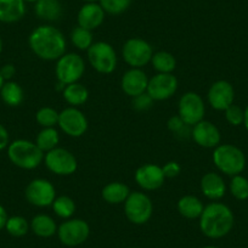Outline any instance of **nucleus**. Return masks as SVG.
I'll return each instance as SVG.
<instances>
[{"instance_id": "nucleus-1", "label": "nucleus", "mask_w": 248, "mask_h": 248, "mask_svg": "<svg viewBox=\"0 0 248 248\" xmlns=\"http://www.w3.org/2000/svg\"><path fill=\"white\" fill-rule=\"evenodd\" d=\"M28 44L39 59L45 61L59 60L66 54V38L54 26L44 25L35 28L30 35Z\"/></svg>"}, {"instance_id": "nucleus-2", "label": "nucleus", "mask_w": 248, "mask_h": 248, "mask_svg": "<svg viewBox=\"0 0 248 248\" xmlns=\"http://www.w3.org/2000/svg\"><path fill=\"white\" fill-rule=\"evenodd\" d=\"M233 214L226 204L212 202L203 208L200 217V229L209 238H221L233 226Z\"/></svg>"}, {"instance_id": "nucleus-3", "label": "nucleus", "mask_w": 248, "mask_h": 248, "mask_svg": "<svg viewBox=\"0 0 248 248\" xmlns=\"http://www.w3.org/2000/svg\"><path fill=\"white\" fill-rule=\"evenodd\" d=\"M8 157L16 167L22 169H34L44 161V152L35 142L18 139L9 144Z\"/></svg>"}, {"instance_id": "nucleus-4", "label": "nucleus", "mask_w": 248, "mask_h": 248, "mask_svg": "<svg viewBox=\"0 0 248 248\" xmlns=\"http://www.w3.org/2000/svg\"><path fill=\"white\" fill-rule=\"evenodd\" d=\"M213 162L217 168L226 175H238L246 167V156L235 145L223 144L216 147Z\"/></svg>"}, {"instance_id": "nucleus-5", "label": "nucleus", "mask_w": 248, "mask_h": 248, "mask_svg": "<svg viewBox=\"0 0 248 248\" xmlns=\"http://www.w3.org/2000/svg\"><path fill=\"white\" fill-rule=\"evenodd\" d=\"M124 213L130 223L142 225L151 219L154 204L151 199L144 192H130L124 202Z\"/></svg>"}, {"instance_id": "nucleus-6", "label": "nucleus", "mask_w": 248, "mask_h": 248, "mask_svg": "<svg viewBox=\"0 0 248 248\" xmlns=\"http://www.w3.org/2000/svg\"><path fill=\"white\" fill-rule=\"evenodd\" d=\"M92 67L102 75H109L117 67V54L113 46L106 42L93 43L87 50Z\"/></svg>"}, {"instance_id": "nucleus-7", "label": "nucleus", "mask_w": 248, "mask_h": 248, "mask_svg": "<svg viewBox=\"0 0 248 248\" xmlns=\"http://www.w3.org/2000/svg\"><path fill=\"white\" fill-rule=\"evenodd\" d=\"M57 80L65 85L77 83L83 77L85 71V63L82 56L75 52L62 55L56 62Z\"/></svg>"}, {"instance_id": "nucleus-8", "label": "nucleus", "mask_w": 248, "mask_h": 248, "mask_svg": "<svg viewBox=\"0 0 248 248\" xmlns=\"http://www.w3.org/2000/svg\"><path fill=\"white\" fill-rule=\"evenodd\" d=\"M124 61L132 68H141L151 62L154 50L152 46L144 39L132 38L124 43L122 50Z\"/></svg>"}, {"instance_id": "nucleus-9", "label": "nucleus", "mask_w": 248, "mask_h": 248, "mask_svg": "<svg viewBox=\"0 0 248 248\" xmlns=\"http://www.w3.org/2000/svg\"><path fill=\"white\" fill-rule=\"evenodd\" d=\"M178 111V116L183 119L184 123L194 127L197 123L203 121L206 108L202 97L196 93L189 92L180 97Z\"/></svg>"}, {"instance_id": "nucleus-10", "label": "nucleus", "mask_w": 248, "mask_h": 248, "mask_svg": "<svg viewBox=\"0 0 248 248\" xmlns=\"http://www.w3.org/2000/svg\"><path fill=\"white\" fill-rule=\"evenodd\" d=\"M44 163L50 171L56 175H71L76 173L78 163L76 157L68 150L56 147L46 152L44 156Z\"/></svg>"}, {"instance_id": "nucleus-11", "label": "nucleus", "mask_w": 248, "mask_h": 248, "mask_svg": "<svg viewBox=\"0 0 248 248\" xmlns=\"http://www.w3.org/2000/svg\"><path fill=\"white\" fill-rule=\"evenodd\" d=\"M90 228L83 219H70L57 228L60 241L68 247H76L88 240Z\"/></svg>"}, {"instance_id": "nucleus-12", "label": "nucleus", "mask_w": 248, "mask_h": 248, "mask_svg": "<svg viewBox=\"0 0 248 248\" xmlns=\"http://www.w3.org/2000/svg\"><path fill=\"white\" fill-rule=\"evenodd\" d=\"M25 196L33 206L47 207L56 199V190L46 179H34L26 187Z\"/></svg>"}, {"instance_id": "nucleus-13", "label": "nucleus", "mask_w": 248, "mask_h": 248, "mask_svg": "<svg viewBox=\"0 0 248 248\" xmlns=\"http://www.w3.org/2000/svg\"><path fill=\"white\" fill-rule=\"evenodd\" d=\"M59 127L65 134L72 138H79L88 130V121L77 107H67L59 113Z\"/></svg>"}, {"instance_id": "nucleus-14", "label": "nucleus", "mask_w": 248, "mask_h": 248, "mask_svg": "<svg viewBox=\"0 0 248 248\" xmlns=\"http://www.w3.org/2000/svg\"><path fill=\"white\" fill-rule=\"evenodd\" d=\"M178 79L171 73H157L149 79L146 93L154 101H163L175 94Z\"/></svg>"}, {"instance_id": "nucleus-15", "label": "nucleus", "mask_w": 248, "mask_h": 248, "mask_svg": "<svg viewBox=\"0 0 248 248\" xmlns=\"http://www.w3.org/2000/svg\"><path fill=\"white\" fill-rule=\"evenodd\" d=\"M208 102L217 111H225L233 104L235 90L228 80H218L213 83L208 90Z\"/></svg>"}, {"instance_id": "nucleus-16", "label": "nucleus", "mask_w": 248, "mask_h": 248, "mask_svg": "<svg viewBox=\"0 0 248 248\" xmlns=\"http://www.w3.org/2000/svg\"><path fill=\"white\" fill-rule=\"evenodd\" d=\"M164 179L163 169L157 164H144L135 171V181L146 191L158 190L163 185Z\"/></svg>"}, {"instance_id": "nucleus-17", "label": "nucleus", "mask_w": 248, "mask_h": 248, "mask_svg": "<svg viewBox=\"0 0 248 248\" xmlns=\"http://www.w3.org/2000/svg\"><path fill=\"white\" fill-rule=\"evenodd\" d=\"M192 139L197 145L206 149H216L220 145L221 135L218 128L208 121H201L192 127Z\"/></svg>"}, {"instance_id": "nucleus-18", "label": "nucleus", "mask_w": 248, "mask_h": 248, "mask_svg": "<svg viewBox=\"0 0 248 248\" xmlns=\"http://www.w3.org/2000/svg\"><path fill=\"white\" fill-rule=\"evenodd\" d=\"M147 84H149V78L141 68H130L124 73L121 82L122 90L130 97H135L146 93Z\"/></svg>"}, {"instance_id": "nucleus-19", "label": "nucleus", "mask_w": 248, "mask_h": 248, "mask_svg": "<svg viewBox=\"0 0 248 248\" xmlns=\"http://www.w3.org/2000/svg\"><path fill=\"white\" fill-rule=\"evenodd\" d=\"M105 20V11L100 4L87 3L78 13V25L85 30L94 31L102 25Z\"/></svg>"}, {"instance_id": "nucleus-20", "label": "nucleus", "mask_w": 248, "mask_h": 248, "mask_svg": "<svg viewBox=\"0 0 248 248\" xmlns=\"http://www.w3.org/2000/svg\"><path fill=\"white\" fill-rule=\"evenodd\" d=\"M201 190L207 199L218 201L226 192L225 181L219 174L206 173L201 179Z\"/></svg>"}, {"instance_id": "nucleus-21", "label": "nucleus", "mask_w": 248, "mask_h": 248, "mask_svg": "<svg viewBox=\"0 0 248 248\" xmlns=\"http://www.w3.org/2000/svg\"><path fill=\"white\" fill-rule=\"evenodd\" d=\"M23 0H0V22L14 23L20 21L26 14Z\"/></svg>"}, {"instance_id": "nucleus-22", "label": "nucleus", "mask_w": 248, "mask_h": 248, "mask_svg": "<svg viewBox=\"0 0 248 248\" xmlns=\"http://www.w3.org/2000/svg\"><path fill=\"white\" fill-rule=\"evenodd\" d=\"M35 15L44 21H56L62 15V5L60 0H38L34 6Z\"/></svg>"}, {"instance_id": "nucleus-23", "label": "nucleus", "mask_w": 248, "mask_h": 248, "mask_svg": "<svg viewBox=\"0 0 248 248\" xmlns=\"http://www.w3.org/2000/svg\"><path fill=\"white\" fill-rule=\"evenodd\" d=\"M102 199L109 204H119L124 203L128 196L130 195V190L125 184L118 183H109L102 189Z\"/></svg>"}, {"instance_id": "nucleus-24", "label": "nucleus", "mask_w": 248, "mask_h": 248, "mask_svg": "<svg viewBox=\"0 0 248 248\" xmlns=\"http://www.w3.org/2000/svg\"><path fill=\"white\" fill-rule=\"evenodd\" d=\"M203 204L201 200L197 199L196 196L192 195H186L181 197L178 202V211L184 218L187 219H197L201 217L203 212Z\"/></svg>"}, {"instance_id": "nucleus-25", "label": "nucleus", "mask_w": 248, "mask_h": 248, "mask_svg": "<svg viewBox=\"0 0 248 248\" xmlns=\"http://www.w3.org/2000/svg\"><path fill=\"white\" fill-rule=\"evenodd\" d=\"M0 96H1V100L5 105L11 107H17L25 100V93H23V89L18 83L8 80V82L4 83V85L0 89Z\"/></svg>"}, {"instance_id": "nucleus-26", "label": "nucleus", "mask_w": 248, "mask_h": 248, "mask_svg": "<svg viewBox=\"0 0 248 248\" xmlns=\"http://www.w3.org/2000/svg\"><path fill=\"white\" fill-rule=\"evenodd\" d=\"M32 231L39 237H51L56 233L57 226L54 219L46 214H38L31 223Z\"/></svg>"}, {"instance_id": "nucleus-27", "label": "nucleus", "mask_w": 248, "mask_h": 248, "mask_svg": "<svg viewBox=\"0 0 248 248\" xmlns=\"http://www.w3.org/2000/svg\"><path fill=\"white\" fill-rule=\"evenodd\" d=\"M62 94H63V99L66 100V102H68L72 107H77L85 104L88 97H89V92H88L87 88L78 82L66 85Z\"/></svg>"}, {"instance_id": "nucleus-28", "label": "nucleus", "mask_w": 248, "mask_h": 248, "mask_svg": "<svg viewBox=\"0 0 248 248\" xmlns=\"http://www.w3.org/2000/svg\"><path fill=\"white\" fill-rule=\"evenodd\" d=\"M151 63L158 73H171L176 67L175 57L167 51H158L152 55Z\"/></svg>"}, {"instance_id": "nucleus-29", "label": "nucleus", "mask_w": 248, "mask_h": 248, "mask_svg": "<svg viewBox=\"0 0 248 248\" xmlns=\"http://www.w3.org/2000/svg\"><path fill=\"white\" fill-rule=\"evenodd\" d=\"M60 141V135L55 128H44L37 135L35 144L43 152H49L56 149Z\"/></svg>"}, {"instance_id": "nucleus-30", "label": "nucleus", "mask_w": 248, "mask_h": 248, "mask_svg": "<svg viewBox=\"0 0 248 248\" xmlns=\"http://www.w3.org/2000/svg\"><path fill=\"white\" fill-rule=\"evenodd\" d=\"M52 209L55 214L59 216L60 218L68 219L75 214L76 212V203L71 197L68 196H59L52 202Z\"/></svg>"}, {"instance_id": "nucleus-31", "label": "nucleus", "mask_w": 248, "mask_h": 248, "mask_svg": "<svg viewBox=\"0 0 248 248\" xmlns=\"http://www.w3.org/2000/svg\"><path fill=\"white\" fill-rule=\"evenodd\" d=\"M5 229L14 237H22V236H25L28 232L30 224H28V221L23 217L14 216L8 218Z\"/></svg>"}, {"instance_id": "nucleus-32", "label": "nucleus", "mask_w": 248, "mask_h": 248, "mask_svg": "<svg viewBox=\"0 0 248 248\" xmlns=\"http://www.w3.org/2000/svg\"><path fill=\"white\" fill-rule=\"evenodd\" d=\"M71 40L73 45L79 50H88L93 45L92 31L78 26L71 33Z\"/></svg>"}, {"instance_id": "nucleus-33", "label": "nucleus", "mask_w": 248, "mask_h": 248, "mask_svg": "<svg viewBox=\"0 0 248 248\" xmlns=\"http://www.w3.org/2000/svg\"><path fill=\"white\" fill-rule=\"evenodd\" d=\"M230 192L238 201L248 199V179L242 175H233L230 181Z\"/></svg>"}, {"instance_id": "nucleus-34", "label": "nucleus", "mask_w": 248, "mask_h": 248, "mask_svg": "<svg viewBox=\"0 0 248 248\" xmlns=\"http://www.w3.org/2000/svg\"><path fill=\"white\" fill-rule=\"evenodd\" d=\"M35 119L43 128H54L59 123V112L52 107H42L35 114Z\"/></svg>"}, {"instance_id": "nucleus-35", "label": "nucleus", "mask_w": 248, "mask_h": 248, "mask_svg": "<svg viewBox=\"0 0 248 248\" xmlns=\"http://www.w3.org/2000/svg\"><path fill=\"white\" fill-rule=\"evenodd\" d=\"M132 0H100V5L109 15H121L127 11Z\"/></svg>"}, {"instance_id": "nucleus-36", "label": "nucleus", "mask_w": 248, "mask_h": 248, "mask_svg": "<svg viewBox=\"0 0 248 248\" xmlns=\"http://www.w3.org/2000/svg\"><path fill=\"white\" fill-rule=\"evenodd\" d=\"M225 118L229 124H231L233 127H237L245 121V111L240 106H236L232 104L225 109Z\"/></svg>"}, {"instance_id": "nucleus-37", "label": "nucleus", "mask_w": 248, "mask_h": 248, "mask_svg": "<svg viewBox=\"0 0 248 248\" xmlns=\"http://www.w3.org/2000/svg\"><path fill=\"white\" fill-rule=\"evenodd\" d=\"M154 104V100L147 93H144V94H140L138 96L133 97V108H135L137 111H146Z\"/></svg>"}, {"instance_id": "nucleus-38", "label": "nucleus", "mask_w": 248, "mask_h": 248, "mask_svg": "<svg viewBox=\"0 0 248 248\" xmlns=\"http://www.w3.org/2000/svg\"><path fill=\"white\" fill-rule=\"evenodd\" d=\"M162 169H163V174L166 178H175L180 173L181 167L176 162H168L162 167Z\"/></svg>"}, {"instance_id": "nucleus-39", "label": "nucleus", "mask_w": 248, "mask_h": 248, "mask_svg": "<svg viewBox=\"0 0 248 248\" xmlns=\"http://www.w3.org/2000/svg\"><path fill=\"white\" fill-rule=\"evenodd\" d=\"M167 125H168V129L176 135L184 127H185V125H187V124L184 123L183 119H181L179 116H173L169 118Z\"/></svg>"}, {"instance_id": "nucleus-40", "label": "nucleus", "mask_w": 248, "mask_h": 248, "mask_svg": "<svg viewBox=\"0 0 248 248\" xmlns=\"http://www.w3.org/2000/svg\"><path fill=\"white\" fill-rule=\"evenodd\" d=\"M15 73H16V68L15 66L11 65V63H6V65H4L3 67L0 68V75H1V77L4 78L5 82L10 80L11 78L15 76Z\"/></svg>"}, {"instance_id": "nucleus-41", "label": "nucleus", "mask_w": 248, "mask_h": 248, "mask_svg": "<svg viewBox=\"0 0 248 248\" xmlns=\"http://www.w3.org/2000/svg\"><path fill=\"white\" fill-rule=\"evenodd\" d=\"M9 141H10V138H9L8 130L3 124H0V151L9 146L10 144Z\"/></svg>"}, {"instance_id": "nucleus-42", "label": "nucleus", "mask_w": 248, "mask_h": 248, "mask_svg": "<svg viewBox=\"0 0 248 248\" xmlns=\"http://www.w3.org/2000/svg\"><path fill=\"white\" fill-rule=\"evenodd\" d=\"M8 221V213H6L5 208L0 204V230H3Z\"/></svg>"}, {"instance_id": "nucleus-43", "label": "nucleus", "mask_w": 248, "mask_h": 248, "mask_svg": "<svg viewBox=\"0 0 248 248\" xmlns=\"http://www.w3.org/2000/svg\"><path fill=\"white\" fill-rule=\"evenodd\" d=\"M243 124H245L246 129L248 130V106L245 109V121H243Z\"/></svg>"}, {"instance_id": "nucleus-44", "label": "nucleus", "mask_w": 248, "mask_h": 248, "mask_svg": "<svg viewBox=\"0 0 248 248\" xmlns=\"http://www.w3.org/2000/svg\"><path fill=\"white\" fill-rule=\"evenodd\" d=\"M4 83H5V80H4V78L1 77V75H0V89H1V87L4 85Z\"/></svg>"}, {"instance_id": "nucleus-45", "label": "nucleus", "mask_w": 248, "mask_h": 248, "mask_svg": "<svg viewBox=\"0 0 248 248\" xmlns=\"http://www.w3.org/2000/svg\"><path fill=\"white\" fill-rule=\"evenodd\" d=\"M1 51H3V40L0 38V54H1Z\"/></svg>"}, {"instance_id": "nucleus-46", "label": "nucleus", "mask_w": 248, "mask_h": 248, "mask_svg": "<svg viewBox=\"0 0 248 248\" xmlns=\"http://www.w3.org/2000/svg\"><path fill=\"white\" fill-rule=\"evenodd\" d=\"M25 3H37L38 0H23Z\"/></svg>"}, {"instance_id": "nucleus-47", "label": "nucleus", "mask_w": 248, "mask_h": 248, "mask_svg": "<svg viewBox=\"0 0 248 248\" xmlns=\"http://www.w3.org/2000/svg\"><path fill=\"white\" fill-rule=\"evenodd\" d=\"M85 3H96V1H100V0H84Z\"/></svg>"}, {"instance_id": "nucleus-48", "label": "nucleus", "mask_w": 248, "mask_h": 248, "mask_svg": "<svg viewBox=\"0 0 248 248\" xmlns=\"http://www.w3.org/2000/svg\"><path fill=\"white\" fill-rule=\"evenodd\" d=\"M203 248H218V247H216V246H207V247H203Z\"/></svg>"}, {"instance_id": "nucleus-49", "label": "nucleus", "mask_w": 248, "mask_h": 248, "mask_svg": "<svg viewBox=\"0 0 248 248\" xmlns=\"http://www.w3.org/2000/svg\"><path fill=\"white\" fill-rule=\"evenodd\" d=\"M130 248H138V247H130Z\"/></svg>"}]
</instances>
